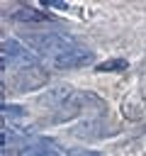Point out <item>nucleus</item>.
<instances>
[{"instance_id": "f257e3e1", "label": "nucleus", "mask_w": 146, "mask_h": 156, "mask_svg": "<svg viewBox=\"0 0 146 156\" xmlns=\"http://www.w3.org/2000/svg\"><path fill=\"white\" fill-rule=\"evenodd\" d=\"M22 39H24V44L32 46L36 54H44V56H49V58H54L61 49H66L68 44L75 41L73 37L61 34V32H27Z\"/></svg>"}, {"instance_id": "f03ea898", "label": "nucleus", "mask_w": 146, "mask_h": 156, "mask_svg": "<svg viewBox=\"0 0 146 156\" xmlns=\"http://www.w3.org/2000/svg\"><path fill=\"white\" fill-rule=\"evenodd\" d=\"M2 66H17V68H34L39 63V54L27 46L19 39H5L2 46Z\"/></svg>"}, {"instance_id": "7ed1b4c3", "label": "nucleus", "mask_w": 146, "mask_h": 156, "mask_svg": "<svg viewBox=\"0 0 146 156\" xmlns=\"http://www.w3.org/2000/svg\"><path fill=\"white\" fill-rule=\"evenodd\" d=\"M92 58H95V54L88 46L73 41V44H68L66 49H61L51 58V66L54 68H61V71H66V68H80V66H88Z\"/></svg>"}, {"instance_id": "20e7f679", "label": "nucleus", "mask_w": 146, "mask_h": 156, "mask_svg": "<svg viewBox=\"0 0 146 156\" xmlns=\"http://www.w3.org/2000/svg\"><path fill=\"white\" fill-rule=\"evenodd\" d=\"M22 156H71L58 141L49 139V136H36L32 139V144L24 149Z\"/></svg>"}, {"instance_id": "39448f33", "label": "nucleus", "mask_w": 146, "mask_h": 156, "mask_svg": "<svg viewBox=\"0 0 146 156\" xmlns=\"http://www.w3.org/2000/svg\"><path fill=\"white\" fill-rule=\"evenodd\" d=\"M71 95H73V88H68V85H54V88H49L39 98V102L49 105V107H66L68 102H73Z\"/></svg>"}, {"instance_id": "423d86ee", "label": "nucleus", "mask_w": 146, "mask_h": 156, "mask_svg": "<svg viewBox=\"0 0 146 156\" xmlns=\"http://www.w3.org/2000/svg\"><path fill=\"white\" fill-rule=\"evenodd\" d=\"M12 20H17V22H49L51 17H46L39 10H32V7H19L12 12Z\"/></svg>"}, {"instance_id": "0eeeda50", "label": "nucleus", "mask_w": 146, "mask_h": 156, "mask_svg": "<svg viewBox=\"0 0 146 156\" xmlns=\"http://www.w3.org/2000/svg\"><path fill=\"white\" fill-rule=\"evenodd\" d=\"M95 68L100 73H109V71H127L129 63H127V58H109V61H100Z\"/></svg>"}, {"instance_id": "6e6552de", "label": "nucleus", "mask_w": 146, "mask_h": 156, "mask_svg": "<svg viewBox=\"0 0 146 156\" xmlns=\"http://www.w3.org/2000/svg\"><path fill=\"white\" fill-rule=\"evenodd\" d=\"M22 115H24V110H22L19 105H7V102H2V119H5V124L19 119Z\"/></svg>"}, {"instance_id": "1a4fd4ad", "label": "nucleus", "mask_w": 146, "mask_h": 156, "mask_svg": "<svg viewBox=\"0 0 146 156\" xmlns=\"http://www.w3.org/2000/svg\"><path fill=\"white\" fill-rule=\"evenodd\" d=\"M71 156H102L100 151H90V149H80V151H73Z\"/></svg>"}, {"instance_id": "9d476101", "label": "nucleus", "mask_w": 146, "mask_h": 156, "mask_svg": "<svg viewBox=\"0 0 146 156\" xmlns=\"http://www.w3.org/2000/svg\"><path fill=\"white\" fill-rule=\"evenodd\" d=\"M44 5H49V7H56V10H66V7H68L66 2H51V0H44Z\"/></svg>"}]
</instances>
